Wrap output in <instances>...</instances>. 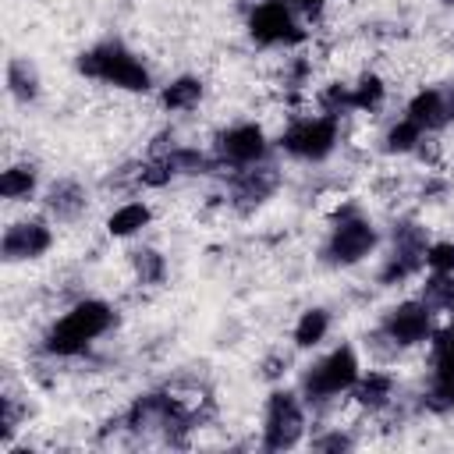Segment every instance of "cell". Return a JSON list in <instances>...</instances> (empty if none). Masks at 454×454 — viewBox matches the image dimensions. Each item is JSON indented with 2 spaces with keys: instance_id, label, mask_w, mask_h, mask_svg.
<instances>
[{
  "instance_id": "cell-1",
  "label": "cell",
  "mask_w": 454,
  "mask_h": 454,
  "mask_svg": "<svg viewBox=\"0 0 454 454\" xmlns=\"http://www.w3.org/2000/svg\"><path fill=\"white\" fill-rule=\"evenodd\" d=\"M110 326H114V309L99 298H82L46 330L43 351L53 355V358H78Z\"/></svg>"
},
{
  "instance_id": "cell-2",
  "label": "cell",
  "mask_w": 454,
  "mask_h": 454,
  "mask_svg": "<svg viewBox=\"0 0 454 454\" xmlns=\"http://www.w3.org/2000/svg\"><path fill=\"white\" fill-rule=\"evenodd\" d=\"M74 67H78V74H85L92 82H103V85H114V89H124V92H149L153 89L149 67L121 39H106V43L78 53Z\"/></svg>"
},
{
  "instance_id": "cell-3",
  "label": "cell",
  "mask_w": 454,
  "mask_h": 454,
  "mask_svg": "<svg viewBox=\"0 0 454 454\" xmlns=\"http://www.w3.org/2000/svg\"><path fill=\"white\" fill-rule=\"evenodd\" d=\"M358 376H362V365H358L355 348L340 344L330 355H323L316 365L305 369V376H301V397L309 404H323L330 397L351 394V387H355Z\"/></svg>"
},
{
  "instance_id": "cell-4",
  "label": "cell",
  "mask_w": 454,
  "mask_h": 454,
  "mask_svg": "<svg viewBox=\"0 0 454 454\" xmlns=\"http://www.w3.org/2000/svg\"><path fill=\"white\" fill-rule=\"evenodd\" d=\"M337 138H340V117H330V114L294 117L280 131V149L287 156H294V160L319 163L337 149Z\"/></svg>"
},
{
  "instance_id": "cell-5",
  "label": "cell",
  "mask_w": 454,
  "mask_h": 454,
  "mask_svg": "<svg viewBox=\"0 0 454 454\" xmlns=\"http://www.w3.org/2000/svg\"><path fill=\"white\" fill-rule=\"evenodd\" d=\"M376 245H380V234H376L372 220H365V216L355 213V209H344V213L333 220V227H330V238H326L323 255H326V262H333V266H355V262H362L365 255H372Z\"/></svg>"
},
{
  "instance_id": "cell-6",
  "label": "cell",
  "mask_w": 454,
  "mask_h": 454,
  "mask_svg": "<svg viewBox=\"0 0 454 454\" xmlns=\"http://www.w3.org/2000/svg\"><path fill=\"white\" fill-rule=\"evenodd\" d=\"M301 436H305L301 397L294 390L277 387L266 397V411H262V447L266 450H287V447L301 443Z\"/></svg>"
},
{
  "instance_id": "cell-7",
  "label": "cell",
  "mask_w": 454,
  "mask_h": 454,
  "mask_svg": "<svg viewBox=\"0 0 454 454\" xmlns=\"http://www.w3.org/2000/svg\"><path fill=\"white\" fill-rule=\"evenodd\" d=\"M248 39L259 46H294L305 39V28L298 25V11L287 0H262L245 14Z\"/></svg>"
},
{
  "instance_id": "cell-8",
  "label": "cell",
  "mask_w": 454,
  "mask_h": 454,
  "mask_svg": "<svg viewBox=\"0 0 454 454\" xmlns=\"http://www.w3.org/2000/svg\"><path fill=\"white\" fill-rule=\"evenodd\" d=\"M426 248H429V238L419 223L404 220L394 227V245L380 266V284L383 287H394V284H404L408 277H415L422 266H426Z\"/></svg>"
},
{
  "instance_id": "cell-9",
  "label": "cell",
  "mask_w": 454,
  "mask_h": 454,
  "mask_svg": "<svg viewBox=\"0 0 454 454\" xmlns=\"http://www.w3.org/2000/svg\"><path fill=\"white\" fill-rule=\"evenodd\" d=\"M394 348H411V344H426L433 337V309L422 298L401 301L394 309H387V316L376 326Z\"/></svg>"
},
{
  "instance_id": "cell-10",
  "label": "cell",
  "mask_w": 454,
  "mask_h": 454,
  "mask_svg": "<svg viewBox=\"0 0 454 454\" xmlns=\"http://www.w3.org/2000/svg\"><path fill=\"white\" fill-rule=\"evenodd\" d=\"M266 153H270L266 131H262L259 124H252V121H245V124H231L227 131L216 135V163H227L231 170L262 163Z\"/></svg>"
},
{
  "instance_id": "cell-11",
  "label": "cell",
  "mask_w": 454,
  "mask_h": 454,
  "mask_svg": "<svg viewBox=\"0 0 454 454\" xmlns=\"http://www.w3.org/2000/svg\"><path fill=\"white\" fill-rule=\"evenodd\" d=\"M53 245V231L43 216H32V220H14L4 238H0V255L7 262H28V259H39L46 255Z\"/></svg>"
},
{
  "instance_id": "cell-12",
  "label": "cell",
  "mask_w": 454,
  "mask_h": 454,
  "mask_svg": "<svg viewBox=\"0 0 454 454\" xmlns=\"http://www.w3.org/2000/svg\"><path fill=\"white\" fill-rule=\"evenodd\" d=\"M277 181H280V177H277V170H273L270 163L238 167V170L231 174V202H234V209L248 213V209L262 206V202L273 195Z\"/></svg>"
},
{
  "instance_id": "cell-13",
  "label": "cell",
  "mask_w": 454,
  "mask_h": 454,
  "mask_svg": "<svg viewBox=\"0 0 454 454\" xmlns=\"http://www.w3.org/2000/svg\"><path fill=\"white\" fill-rule=\"evenodd\" d=\"M394 390H397V380H394L390 372H383V369H369V372H362V376L355 380V387H351V401H355L362 411L376 415V411H383V408L394 404Z\"/></svg>"
},
{
  "instance_id": "cell-14",
  "label": "cell",
  "mask_w": 454,
  "mask_h": 454,
  "mask_svg": "<svg viewBox=\"0 0 454 454\" xmlns=\"http://www.w3.org/2000/svg\"><path fill=\"white\" fill-rule=\"evenodd\" d=\"M43 206H46L50 220L71 223V220H78V216L85 213V188H82L78 181H71V177H60V181H53V184L46 188Z\"/></svg>"
},
{
  "instance_id": "cell-15",
  "label": "cell",
  "mask_w": 454,
  "mask_h": 454,
  "mask_svg": "<svg viewBox=\"0 0 454 454\" xmlns=\"http://www.w3.org/2000/svg\"><path fill=\"white\" fill-rule=\"evenodd\" d=\"M404 117H411L426 135L436 131V128H443V124L450 121V114H447V92H440V89H422V92H415V96L408 99V106H404Z\"/></svg>"
},
{
  "instance_id": "cell-16",
  "label": "cell",
  "mask_w": 454,
  "mask_h": 454,
  "mask_svg": "<svg viewBox=\"0 0 454 454\" xmlns=\"http://www.w3.org/2000/svg\"><path fill=\"white\" fill-rule=\"evenodd\" d=\"M202 96H206L202 78H195V74H181V78H174V82L163 85L160 103H163V110L181 114V110H195V106L202 103Z\"/></svg>"
},
{
  "instance_id": "cell-17",
  "label": "cell",
  "mask_w": 454,
  "mask_h": 454,
  "mask_svg": "<svg viewBox=\"0 0 454 454\" xmlns=\"http://www.w3.org/2000/svg\"><path fill=\"white\" fill-rule=\"evenodd\" d=\"M149 220H153V209L142 199H131V202H121L106 216V231H110V238H131L142 227H149Z\"/></svg>"
},
{
  "instance_id": "cell-18",
  "label": "cell",
  "mask_w": 454,
  "mask_h": 454,
  "mask_svg": "<svg viewBox=\"0 0 454 454\" xmlns=\"http://www.w3.org/2000/svg\"><path fill=\"white\" fill-rule=\"evenodd\" d=\"M35 188H39V170L32 163H11L0 174V195L7 202H25L35 195Z\"/></svg>"
},
{
  "instance_id": "cell-19",
  "label": "cell",
  "mask_w": 454,
  "mask_h": 454,
  "mask_svg": "<svg viewBox=\"0 0 454 454\" xmlns=\"http://www.w3.org/2000/svg\"><path fill=\"white\" fill-rule=\"evenodd\" d=\"M7 92L18 103H32L39 96V71H35V64H28V57L7 60Z\"/></svg>"
},
{
  "instance_id": "cell-20",
  "label": "cell",
  "mask_w": 454,
  "mask_h": 454,
  "mask_svg": "<svg viewBox=\"0 0 454 454\" xmlns=\"http://www.w3.org/2000/svg\"><path fill=\"white\" fill-rule=\"evenodd\" d=\"M429 372L454 380V319L429 337Z\"/></svg>"
},
{
  "instance_id": "cell-21",
  "label": "cell",
  "mask_w": 454,
  "mask_h": 454,
  "mask_svg": "<svg viewBox=\"0 0 454 454\" xmlns=\"http://www.w3.org/2000/svg\"><path fill=\"white\" fill-rule=\"evenodd\" d=\"M383 99H387V85H383V78L376 71H365V74L355 78V85H351V110L376 114L383 106Z\"/></svg>"
},
{
  "instance_id": "cell-22",
  "label": "cell",
  "mask_w": 454,
  "mask_h": 454,
  "mask_svg": "<svg viewBox=\"0 0 454 454\" xmlns=\"http://www.w3.org/2000/svg\"><path fill=\"white\" fill-rule=\"evenodd\" d=\"M131 273H135L138 284L156 287V284L167 280V259H163L156 248H145V245H142V248L131 252Z\"/></svg>"
},
{
  "instance_id": "cell-23",
  "label": "cell",
  "mask_w": 454,
  "mask_h": 454,
  "mask_svg": "<svg viewBox=\"0 0 454 454\" xmlns=\"http://www.w3.org/2000/svg\"><path fill=\"white\" fill-rule=\"evenodd\" d=\"M330 330V312L326 309H305L294 323V344L298 348H316Z\"/></svg>"
},
{
  "instance_id": "cell-24",
  "label": "cell",
  "mask_w": 454,
  "mask_h": 454,
  "mask_svg": "<svg viewBox=\"0 0 454 454\" xmlns=\"http://www.w3.org/2000/svg\"><path fill=\"white\" fill-rule=\"evenodd\" d=\"M422 142H426V131H422L411 117H401L397 124H390V131H387V138H383V149L401 156V153H415Z\"/></svg>"
},
{
  "instance_id": "cell-25",
  "label": "cell",
  "mask_w": 454,
  "mask_h": 454,
  "mask_svg": "<svg viewBox=\"0 0 454 454\" xmlns=\"http://www.w3.org/2000/svg\"><path fill=\"white\" fill-rule=\"evenodd\" d=\"M422 301L433 312H454V273H429L422 284Z\"/></svg>"
},
{
  "instance_id": "cell-26",
  "label": "cell",
  "mask_w": 454,
  "mask_h": 454,
  "mask_svg": "<svg viewBox=\"0 0 454 454\" xmlns=\"http://www.w3.org/2000/svg\"><path fill=\"white\" fill-rule=\"evenodd\" d=\"M422 404H426L433 415H447V411L454 408V380L429 372V383L422 387Z\"/></svg>"
},
{
  "instance_id": "cell-27",
  "label": "cell",
  "mask_w": 454,
  "mask_h": 454,
  "mask_svg": "<svg viewBox=\"0 0 454 454\" xmlns=\"http://www.w3.org/2000/svg\"><path fill=\"white\" fill-rule=\"evenodd\" d=\"M21 419H25V408L18 404V394L14 390H4V397H0V443L4 447H11Z\"/></svg>"
},
{
  "instance_id": "cell-28",
  "label": "cell",
  "mask_w": 454,
  "mask_h": 454,
  "mask_svg": "<svg viewBox=\"0 0 454 454\" xmlns=\"http://www.w3.org/2000/svg\"><path fill=\"white\" fill-rule=\"evenodd\" d=\"M426 270L429 273H454V241H429Z\"/></svg>"
},
{
  "instance_id": "cell-29",
  "label": "cell",
  "mask_w": 454,
  "mask_h": 454,
  "mask_svg": "<svg viewBox=\"0 0 454 454\" xmlns=\"http://www.w3.org/2000/svg\"><path fill=\"white\" fill-rule=\"evenodd\" d=\"M312 447H316V450H351V447H355V440H351L348 433L333 429V433H323V436H316V440H312Z\"/></svg>"
},
{
  "instance_id": "cell-30",
  "label": "cell",
  "mask_w": 454,
  "mask_h": 454,
  "mask_svg": "<svg viewBox=\"0 0 454 454\" xmlns=\"http://www.w3.org/2000/svg\"><path fill=\"white\" fill-rule=\"evenodd\" d=\"M298 14H305V18H312V14H319L323 7H326V0H287Z\"/></svg>"
},
{
  "instance_id": "cell-31",
  "label": "cell",
  "mask_w": 454,
  "mask_h": 454,
  "mask_svg": "<svg viewBox=\"0 0 454 454\" xmlns=\"http://www.w3.org/2000/svg\"><path fill=\"white\" fill-rule=\"evenodd\" d=\"M238 4H241L245 11H252V7H255V4H262V0H238Z\"/></svg>"
},
{
  "instance_id": "cell-32",
  "label": "cell",
  "mask_w": 454,
  "mask_h": 454,
  "mask_svg": "<svg viewBox=\"0 0 454 454\" xmlns=\"http://www.w3.org/2000/svg\"><path fill=\"white\" fill-rule=\"evenodd\" d=\"M447 4H454V0H447Z\"/></svg>"
}]
</instances>
